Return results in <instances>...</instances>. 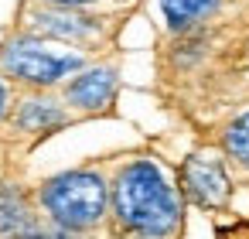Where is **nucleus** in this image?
<instances>
[{
	"label": "nucleus",
	"instance_id": "f257e3e1",
	"mask_svg": "<svg viewBox=\"0 0 249 239\" xmlns=\"http://www.w3.org/2000/svg\"><path fill=\"white\" fill-rule=\"evenodd\" d=\"M116 215L140 236H167L178 225V198L157 164L137 161L116 178Z\"/></svg>",
	"mask_w": 249,
	"mask_h": 239
},
{
	"label": "nucleus",
	"instance_id": "f03ea898",
	"mask_svg": "<svg viewBox=\"0 0 249 239\" xmlns=\"http://www.w3.org/2000/svg\"><path fill=\"white\" fill-rule=\"evenodd\" d=\"M45 208L65 229H86L103 219L106 212V184L99 174L69 171L45 184Z\"/></svg>",
	"mask_w": 249,
	"mask_h": 239
},
{
	"label": "nucleus",
	"instance_id": "7ed1b4c3",
	"mask_svg": "<svg viewBox=\"0 0 249 239\" xmlns=\"http://www.w3.org/2000/svg\"><path fill=\"white\" fill-rule=\"evenodd\" d=\"M0 62H4L7 72H14L24 82H35V86H52L82 65L79 55H58V52H48L35 41H11L0 52Z\"/></svg>",
	"mask_w": 249,
	"mask_h": 239
},
{
	"label": "nucleus",
	"instance_id": "20e7f679",
	"mask_svg": "<svg viewBox=\"0 0 249 239\" xmlns=\"http://www.w3.org/2000/svg\"><path fill=\"white\" fill-rule=\"evenodd\" d=\"M184 184H188L191 198L208 208H215L229 198V178H225L222 164L212 157H191L184 164Z\"/></svg>",
	"mask_w": 249,
	"mask_h": 239
},
{
	"label": "nucleus",
	"instance_id": "39448f33",
	"mask_svg": "<svg viewBox=\"0 0 249 239\" xmlns=\"http://www.w3.org/2000/svg\"><path fill=\"white\" fill-rule=\"evenodd\" d=\"M113 89H116L113 69H92V72L79 75V79L69 86V99H72L75 106H82V110H96V106H103V103L113 96Z\"/></svg>",
	"mask_w": 249,
	"mask_h": 239
},
{
	"label": "nucleus",
	"instance_id": "423d86ee",
	"mask_svg": "<svg viewBox=\"0 0 249 239\" xmlns=\"http://www.w3.org/2000/svg\"><path fill=\"white\" fill-rule=\"evenodd\" d=\"M0 232L14 236V239H28L35 232L31 212H28V205L21 202L18 191H0Z\"/></svg>",
	"mask_w": 249,
	"mask_h": 239
},
{
	"label": "nucleus",
	"instance_id": "0eeeda50",
	"mask_svg": "<svg viewBox=\"0 0 249 239\" xmlns=\"http://www.w3.org/2000/svg\"><path fill=\"white\" fill-rule=\"evenodd\" d=\"M215 4L218 0H160V11L171 28H188L198 18H205L208 11H215Z\"/></svg>",
	"mask_w": 249,
	"mask_h": 239
},
{
	"label": "nucleus",
	"instance_id": "6e6552de",
	"mask_svg": "<svg viewBox=\"0 0 249 239\" xmlns=\"http://www.w3.org/2000/svg\"><path fill=\"white\" fill-rule=\"evenodd\" d=\"M35 24H38V31H48V35H58V38L92 35V24H86V18H69V14H38Z\"/></svg>",
	"mask_w": 249,
	"mask_h": 239
},
{
	"label": "nucleus",
	"instance_id": "1a4fd4ad",
	"mask_svg": "<svg viewBox=\"0 0 249 239\" xmlns=\"http://www.w3.org/2000/svg\"><path fill=\"white\" fill-rule=\"evenodd\" d=\"M55 123H62V110L52 106L48 99H31L21 110V127L24 130H45V127H55Z\"/></svg>",
	"mask_w": 249,
	"mask_h": 239
},
{
	"label": "nucleus",
	"instance_id": "9d476101",
	"mask_svg": "<svg viewBox=\"0 0 249 239\" xmlns=\"http://www.w3.org/2000/svg\"><path fill=\"white\" fill-rule=\"evenodd\" d=\"M225 147H229V154H232L242 167H249V113L239 116V120L229 127V133H225Z\"/></svg>",
	"mask_w": 249,
	"mask_h": 239
},
{
	"label": "nucleus",
	"instance_id": "9b49d317",
	"mask_svg": "<svg viewBox=\"0 0 249 239\" xmlns=\"http://www.w3.org/2000/svg\"><path fill=\"white\" fill-rule=\"evenodd\" d=\"M28 239H69L65 232H31Z\"/></svg>",
	"mask_w": 249,
	"mask_h": 239
},
{
	"label": "nucleus",
	"instance_id": "f8f14e48",
	"mask_svg": "<svg viewBox=\"0 0 249 239\" xmlns=\"http://www.w3.org/2000/svg\"><path fill=\"white\" fill-rule=\"evenodd\" d=\"M55 4H65V7H79V4H89V0H55Z\"/></svg>",
	"mask_w": 249,
	"mask_h": 239
},
{
	"label": "nucleus",
	"instance_id": "ddd939ff",
	"mask_svg": "<svg viewBox=\"0 0 249 239\" xmlns=\"http://www.w3.org/2000/svg\"><path fill=\"white\" fill-rule=\"evenodd\" d=\"M4 103H7V89L0 86V113H4Z\"/></svg>",
	"mask_w": 249,
	"mask_h": 239
}]
</instances>
